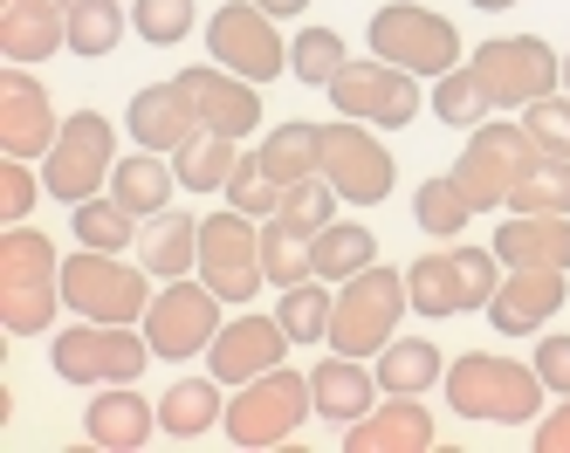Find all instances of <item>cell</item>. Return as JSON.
I'll return each instance as SVG.
<instances>
[{"label": "cell", "instance_id": "bcb514c9", "mask_svg": "<svg viewBox=\"0 0 570 453\" xmlns=\"http://www.w3.org/2000/svg\"><path fill=\"white\" fill-rule=\"evenodd\" d=\"M529 364H537V378H543L550 392H563V398H570V337H563V329L537 337V357H529Z\"/></svg>", "mask_w": 570, "mask_h": 453}, {"label": "cell", "instance_id": "f546056e", "mask_svg": "<svg viewBox=\"0 0 570 453\" xmlns=\"http://www.w3.org/2000/svg\"><path fill=\"white\" fill-rule=\"evenodd\" d=\"M255 158L268 165V179H275V186L316 179V173H323V124H303V117L275 124V131L262 138V151H255Z\"/></svg>", "mask_w": 570, "mask_h": 453}, {"label": "cell", "instance_id": "681fc988", "mask_svg": "<svg viewBox=\"0 0 570 453\" xmlns=\"http://www.w3.org/2000/svg\"><path fill=\"white\" fill-rule=\"evenodd\" d=\"M474 8H481V14H502V8H515V0H474Z\"/></svg>", "mask_w": 570, "mask_h": 453}, {"label": "cell", "instance_id": "7dc6e473", "mask_svg": "<svg viewBox=\"0 0 570 453\" xmlns=\"http://www.w3.org/2000/svg\"><path fill=\"white\" fill-rule=\"evenodd\" d=\"M529 446L537 453H570V398L550 412V420H537V433H529Z\"/></svg>", "mask_w": 570, "mask_h": 453}, {"label": "cell", "instance_id": "f907efd6", "mask_svg": "<svg viewBox=\"0 0 570 453\" xmlns=\"http://www.w3.org/2000/svg\"><path fill=\"white\" fill-rule=\"evenodd\" d=\"M563 97H570V56H563Z\"/></svg>", "mask_w": 570, "mask_h": 453}, {"label": "cell", "instance_id": "9a60e30c", "mask_svg": "<svg viewBox=\"0 0 570 453\" xmlns=\"http://www.w3.org/2000/svg\"><path fill=\"white\" fill-rule=\"evenodd\" d=\"M207 49L220 69L248 76V82H275L289 69V41L275 35V14H262L255 0H227V8L207 21Z\"/></svg>", "mask_w": 570, "mask_h": 453}, {"label": "cell", "instance_id": "ba28073f", "mask_svg": "<svg viewBox=\"0 0 570 453\" xmlns=\"http://www.w3.org/2000/svg\"><path fill=\"white\" fill-rule=\"evenodd\" d=\"M110 173H117V131H110V117L104 110H69L56 145H49V158H42L49 199L83 206V199H97L110 186Z\"/></svg>", "mask_w": 570, "mask_h": 453}, {"label": "cell", "instance_id": "5b68a950", "mask_svg": "<svg viewBox=\"0 0 570 453\" xmlns=\"http://www.w3.org/2000/svg\"><path fill=\"white\" fill-rule=\"evenodd\" d=\"M413 309V296H405V275L399 268H364L351 282H337V309H331V351L344 357H379L392 344L399 316Z\"/></svg>", "mask_w": 570, "mask_h": 453}, {"label": "cell", "instance_id": "ac0fdd59", "mask_svg": "<svg viewBox=\"0 0 570 453\" xmlns=\"http://www.w3.org/2000/svg\"><path fill=\"white\" fill-rule=\"evenodd\" d=\"M289 329H282V316H234V323H220V337L207 344V371L220 385H248V378H262V371H275L282 357H289Z\"/></svg>", "mask_w": 570, "mask_h": 453}, {"label": "cell", "instance_id": "9c48e42d", "mask_svg": "<svg viewBox=\"0 0 570 453\" xmlns=\"http://www.w3.org/2000/svg\"><path fill=\"white\" fill-rule=\"evenodd\" d=\"M331 104H337V117H357V124H372V131H405V124L426 110L420 76L385 62V56H351L331 76Z\"/></svg>", "mask_w": 570, "mask_h": 453}, {"label": "cell", "instance_id": "277c9868", "mask_svg": "<svg viewBox=\"0 0 570 453\" xmlns=\"http://www.w3.org/2000/svg\"><path fill=\"white\" fill-rule=\"evenodd\" d=\"M151 268H125L117 255H104V247H76V255H62V303L76 316L90 323H145L151 309Z\"/></svg>", "mask_w": 570, "mask_h": 453}, {"label": "cell", "instance_id": "7c38bea8", "mask_svg": "<svg viewBox=\"0 0 570 453\" xmlns=\"http://www.w3.org/2000/svg\"><path fill=\"white\" fill-rule=\"evenodd\" d=\"M372 56L413 69V76H446V69H461V28L420 8V0H392V8L372 14Z\"/></svg>", "mask_w": 570, "mask_h": 453}, {"label": "cell", "instance_id": "7bdbcfd3", "mask_svg": "<svg viewBox=\"0 0 570 453\" xmlns=\"http://www.w3.org/2000/svg\"><path fill=\"white\" fill-rule=\"evenodd\" d=\"M131 28L151 49H179L193 35V0H131Z\"/></svg>", "mask_w": 570, "mask_h": 453}, {"label": "cell", "instance_id": "f1b7e54d", "mask_svg": "<svg viewBox=\"0 0 570 453\" xmlns=\"http://www.w3.org/2000/svg\"><path fill=\"white\" fill-rule=\"evenodd\" d=\"M138 262L158 275V282H179V275H193L199 268V220L193 214H158V220H145V234H138Z\"/></svg>", "mask_w": 570, "mask_h": 453}, {"label": "cell", "instance_id": "b9f144b4", "mask_svg": "<svg viewBox=\"0 0 570 453\" xmlns=\"http://www.w3.org/2000/svg\"><path fill=\"white\" fill-rule=\"evenodd\" d=\"M282 193H289V186H275L268 165H262L255 151H240L234 179H227V206H240L248 220H275V214H282Z\"/></svg>", "mask_w": 570, "mask_h": 453}, {"label": "cell", "instance_id": "d590c367", "mask_svg": "<svg viewBox=\"0 0 570 453\" xmlns=\"http://www.w3.org/2000/svg\"><path fill=\"white\" fill-rule=\"evenodd\" d=\"M69 227H76V247H104V255H125V247L138 240V214L117 206V199H104V193L76 206Z\"/></svg>", "mask_w": 570, "mask_h": 453}, {"label": "cell", "instance_id": "8d00e7d4", "mask_svg": "<svg viewBox=\"0 0 570 453\" xmlns=\"http://www.w3.org/2000/svg\"><path fill=\"white\" fill-rule=\"evenodd\" d=\"M509 214H570V158H537L509 193Z\"/></svg>", "mask_w": 570, "mask_h": 453}, {"label": "cell", "instance_id": "ab89813d", "mask_svg": "<svg viewBox=\"0 0 570 453\" xmlns=\"http://www.w3.org/2000/svg\"><path fill=\"white\" fill-rule=\"evenodd\" d=\"M344 62H351V56H344V35H337V28H303V35L289 41V76L309 82V90H331V76H337Z\"/></svg>", "mask_w": 570, "mask_h": 453}, {"label": "cell", "instance_id": "836d02e7", "mask_svg": "<svg viewBox=\"0 0 570 453\" xmlns=\"http://www.w3.org/2000/svg\"><path fill=\"white\" fill-rule=\"evenodd\" d=\"M446 378V364H440V344L433 337H392L379 351V385L385 392H426Z\"/></svg>", "mask_w": 570, "mask_h": 453}, {"label": "cell", "instance_id": "4dcf8cb0", "mask_svg": "<svg viewBox=\"0 0 570 453\" xmlns=\"http://www.w3.org/2000/svg\"><path fill=\"white\" fill-rule=\"evenodd\" d=\"M262 268H268L275 288L309 282V275H316V227H303V220H289V214H275V220L262 227Z\"/></svg>", "mask_w": 570, "mask_h": 453}, {"label": "cell", "instance_id": "52a82bcc", "mask_svg": "<svg viewBox=\"0 0 570 453\" xmlns=\"http://www.w3.org/2000/svg\"><path fill=\"white\" fill-rule=\"evenodd\" d=\"M502 288V268H495V247H446V255H420L405 268V296L426 323L440 316H461V309H488Z\"/></svg>", "mask_w": 570, "mask_h": 453}, {"label": "cell", "instance_id": "30bf717a", "mask_svg": "<svg viewBox=\"0 0 570 453\" xmlns=\"http://www.w3.org/2000/svg\"><path fill=\"white\" fill-rule=\"evenodd\" d=\"M537 158H543V145L522 124H474L468 151L454 158V186L474 199V214H495V206H509V193L522 186V173Z\"/></svg>", "mask_w": 570, "mask_h": 453}, {"label": "cell", "instance_id": "ffe728a7", "mask_svg": "<svg viewBox=\"0 0 570 453\" xmlns=\"http://www.w3.org/2000/svg\"><path fill=\"white\" fill-rule=\"evenodd\" d=\"M563 268H509L495 303H488V323L502 329V337H537V329L563 309Z\"/></svg>", "mask_w": 570, "mask_h": 453}, {"label": "cell", "instance_id": "d6986e66", "mask_svg": "<svg viewBox=\"0 0 570 453\" xmlns=\"http://www.w3.org/2000/svg\"><path fill=\"white\" fill-rule=\"evenodd\" d=\"M56 104H49V90L28 76V62H14L8 76H0V151L8 158H49V145H56Z\"/></svg>", "mask_w": 570, "mask_h": 453}, {"label": "cell", "instance_id": "e575fe53", "mask_svg": "<svg viewBox=\"0 0 570 453\" xmlns=\"http://www.w3.org/2000/svg\"><path fill=\"white\" fill-rule=\"evenodd\" d=\"M331 309H337V296H331V282L323 275H309V282H296V288H282V329H289L296 344H331Z\"/></svg>", "mask_w": 570, "mask_h": 453}, {"label": "cell", "instance_id": "603a6c76", "mask_svg": "<svg viewBox=\"0 0 570 453\" xmlns=\"http://www.w3.org/2000/svg\"><path fill=\"white\" fill-rule=\"evenodd\" d=\"M309 392H316V420H331V426H357L364 412L379 405V371H364V357H344L331 351L316 371H309Z\"/></svg>", "mask_w": 570, "mask_h": 453}, {"label": "cell", "instance_id": "ee69618b", "mask_svg": "<svg viewBox=\"0 0 570 453\" xmlns=\"http://www.w3.org/2000/svg\"><path fill=\"white\" fill-rule=\"evenodd\" d=\"M522 131L537 138L550 158H570V97H537V104H522Z\"/></svg>", "mask_w": 570, "mask_h": 453}, {"label": "cell", "instance_id": "6da1fadb", "mask_svg": "<svg viewBox=\"0 0 570 453\" xmlns=\"http://www.w3.org/2000/svg\"><path fill=\"white\" fill-rule=\"evenodd\" d=\"M440 385H446L454 420H474V426H529L543 412V392H550L537 378V364H515L495 351H461Z\"/></svg>", "mask_w": 570, "mask_h": 453}, {"label": "cell", "instance_id": "f35d334b", "mask_svg": "<svg viewBox=\"0 0 570 453\" xmlns=\"http://www.w3.org/2000/svg\"><path fill=\"white\" fill-rule=\"evenodd\" d=\"M433 117L440 124H461V131H474V124H488V90H481V76L474 69H446V76H433Z\"/></svg>", "mask_w": 570, "mask_h": 453}, {"label": "cell", "instance_id": "5bb4252c", "mask_svg": "<svg viewBox=\"0 0 570 453\" xmlns=\"http://www.w3.org/2000/svg\"><path fill=\"white\" fill-rule=\"evenodd\" d=\"M145 337H151V351L166 357V364H186V357H199L214 337H220V296L207 282H166L151 296V309H145Z\"/></svg>", "mask_w": 570, "mask_h": 453}, {"label": "cell", "instance_id": "2e32d148", "mask_svg": "<svg viewBox=\"0 0 570 453\" xmlns=\"http://www.w3.org/2000/svg\"><path fill=\"white\" fill-rule=\"evenodd\" d=\"M323 179L337 186L344 206H379L392 193V151L372 138V124L337 117L323 124Z\"/></svg>", "mask_w": 570, "mask_h": 453}, {"label": "cell", "instance_id": "816d5d0a", "mask_svg": "<svg viewBox=\"0 0 570 453\" xmlns=\"http://www.w3.org/2000/svg\"><path fill=\"white\" fill-rule=\"evenodd\" d=\"M56 8H76V0H56Z\"/></svg>", "mask_w": 570, "mask_h": 453}, {"label": "cell", "instance_id": "7402d4cb", "mask_svg": "<svg viewBox=\"0 0 570 453\" xmlns=\"http://www.w3.org/2000/svg\"><path fill=\"white\" fill-rule=\"evenodd\" d=\"M125 131L145 145V151H179V145H193L207 124L193 117V104L179 97V82H145V90L131 97V110H125Z\"/></svg>", "mask_w": 570, "mask_h": 453}, {"label": "cell", "instance_id": "c3c4849f", "mask_svg": "<svg viewBox=\"0 0 570 453\" xmlns=\"http://www.w3.org/2000/svg\"><path fill=\"white\" fill-rule=\"evenodd\" d=\"M255 8H262V14H275V21H289V14H303V8H309V0H255Z\"/></svg>", "mask_w": 570, "mask_h": 453}, {"label": "cell", "instance_id": "d6a6232c", "mask_svg": "<svg viewBox=\"0 0 570 453\" xmlns=\"http://www.w3.org/2000/svg\"><path fill=\"white\" fill-rule=\"evenodd\" d=\"M379 262V234L364 227V220H331L316 234V275L323 282H351Z\"/></svg>", "mask_w": 570, "mask_h": 453}, {"label": "cell", "instance_id": "74e56055", "mask_svg": "<svg viewBox=\"0 0 570 453\" xmlns=\"http://www.w3.org/2000/svg\"><path fill=\"white\" fill-rule=\"evenodd\" d=\"M413 220H420L433 240H454V234L474 220V199L454 186V173H446V179H426V186L413 193Z\"/></svg>", "mask_w": 570, "mask_h": 453}, {"label": "cell", "instance_id": "f6af8a7d", "mask_svg": "<svg viewBox=\"0 0 570 453\" xmlns=\"http://www.w3.org/2000/svg\"><path fill=\"white\" fill-rule=\"evenodd\" d=\"M35 193H49V186L28 173V158H0V220H28Z\"/></svg>", "mask_w": 570, "mask_h": 453}, {"label": "cell", "instance_id": "7a4b0ae2", "mask_svg": "<svg viewBox=\"0 0 570 453\" xmlns=\"http://www.w3.org/2000/svg\"><path fill=\"white\" fill-rule=\"evenodd\" d=\"M56 303H62L56 240L14 220L0 234V323H8V337H42L56 323Z\"/></svg>", "mask_w": 570, "mask_h": 453}, {"label": "cell", "instance_id": "60d3db41", "mask_svg": "<svg viewBox=\"0 0 570 453\" xmlns=\"http://www.w3.org/2000/svg\"><path fill=\"white\" fill-rule=\"evenodd\" d=\"M125 41V8L117 0H76L69 8V56H110Z\"/></svg>", "mask_w": 570, "mask_h": 453}, {"label": "cell", "instance_id": "8fae6325", "mask_svg": "<svg viewBox=\"0 0 570 453\" xmlns=\"http://www.w3.org/2000/svg\"><path fill=\"white\" fill-rule=\"evenodd\" d=\"M199 282H207L220 303H234V309H248L255 288L268 282V268H262V227L240 214V206L199 220Z\"/></svg>", "mask_w": 570, "mask_h": 453}, {"label": "cell", "instance_id": "4fadbf2b", "mask_svg": "<svg viewBox=\"0 0 570 453\" xmlns=\"http://www.w3.org/2000/svg\"><path fill=\"white\" fill-rule=\"evenodd\" d=\"M468 69L481 76L488 104H537V97H550L557 82H563V62H557V49H550L543 35H502V41H481Z\"/></svg>", "mask_w": 570, "mask_h": 453}, {"label": "cell", "instance_id": "3957f363", "mask_svg": "<svg viewBox=\"0 0 570 453\" xmlns=\"http://www.w3.org/2000/svg\"><path fill=\"white\" fill-rule=\"evenodd\" d=\"M316 412V392H309V371H289L275 364L262 378H248L234 398H227V440L234 446H289V433H303V420Z\"/></svg>", "mask_w": 570, "mask_h": 453}, {"label": "cell", "instance_id": "83f0119b", "mask_svg": "<svg viewBox=\"0 0 570 453\" xmlns=\"http://www.w3.org/2000/svg\"><path fill=\"white\" fill-rule=\"evenodd\" d=\"M173 186H179L173 158H166V151H145V145H138V158H117V173H110V199L131 206L138 220H158V214H166V206H173Z\"/></svg>", "mask_w": 570, "mask_h": 453}, {"label": "cell", "instance_id": "cb8c5ba5", "mask_svg": "<svg viewBox=\"0 0 570 453\" xmlns=\"http://www.w3.org/2000/svg\"><path fill=\"white\" fill-rule=\"evenodd\" d=\"M56 49H69V8H56V0H0V56L49 62Z\"/></svg>", "mask_w": 570, "mask_h": 453}, {"label": "cell", "instance_id": "1f68e13d", "mask_svg": "<svg viewBox=\"0 0 570 453\" xmlns=\"http://www.w3.org/2000/svg\"><path fill=\"white\" fill-rule=\"evenodd\" d=\"M234 165H240V138H220V131H199L193 145L173 151V173L186 193H220L234 179Z\"/></svg>", "mask_w": 570, "mask_h": 453}, {"label": "cell", "instance_id": "44dd1931", "mask_svg": "<svg viewBox=\"0 0 570 453\" xmlns=\"http://www.w3.org/2000/svg\"><path fill=\"white\" fill-rule=\"evenodd\" d=\"M344 453H433V412L420 392H392L344 433Z\"/></svg>", "mask_w": 570, "mask_h": 453}, {"label": "cell", "instance_id": "d4e9b609", "mask_svg": "<svg viewBox=\"0 0 570 453\" xmlns=\"http://www.w3.org/2000/svg\"><path fill=\"white\" fill-rule=\"evenodd\" d=\"M151 433H158V405L145 392H131V385L97 392L90 412H83V440L90 446H110V453H138Z\"/></svg>", "mask_w": 570, "mask_h": 453}, {"label": "cell", "instance_id": "484cf974", "mask_svg": "<svg viewBox=\"0 0 570 453\" xmlns=\"http://www.w3.org/2000/svg\"><path fill=\"white\" fill-rule=\"evenodd\" d=\"M495 262H509V268H570V214H509L495 227Z\"/></svg>", "mask_w": 570, "mask_h": 453}, {"label": "cell", "instance_id": "4316f807", "mask_svg": "<svg viewBox=\"0 0 570 453\" xmlns=\"http://www.w3.org/2000/svg\"><path fill=\"white\" fill-rule=\"evenodd\" d=\"M227 420V405H220V378L207 371V378H173L166 398H158V433L166 440H199V433H214Z\"/></svg>", "mask_w": 570, "mask_h": 453}, {"label": "cell", "instance_id": "8992f818", "mask_svg": "<svg viewBox=\"0 0 570 453\" xmlns=\"http://www.w3.org/2000/svg\"><path fill=\"white\" fill-rule=\"evenodd\" d=\"M49 357H56V378H69V385H131V378H145V364L158 351L131 323H90L83 316V323L56 329Z\"/></svg>", "mask_w": 570, "mask_h": 453}, {"label": "cell", "instance_id": "e0dca14e", "mask_svg": "<svg viewBox=\"0 0 570 453\" xmlns=\"http://www.w3.org/2000/svg\"><path fill=\"white\" fill-rule=\"evenodd\" d=\"M173 82H179V97L193 104V117L207 124V131H220V138H248L255 124H262V90H255L248 76L220 69V62H193Z\"/></svg>", "mask_w": 570, "mask_h": 453}]
</instances>
